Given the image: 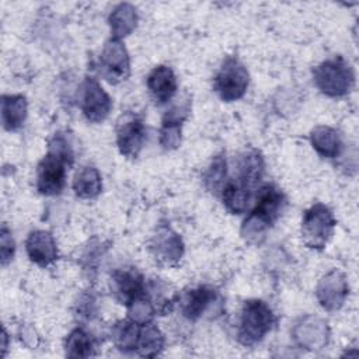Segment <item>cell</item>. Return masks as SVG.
<instances>
[{"instance_id": "6da1fadb", "label": "cell", "mask_w": 359, "mask_h": 359, "mask_svg": "<svg viewBox=\"0 0 359 359\" xmlns=\"http://www.w3.org/2000/svg\"><path fill=\"white\" fill-rule=\"evenodd\" d=\"M73 163V149L69 139L56 133L48 144V153L36 168V189L46 196L59 195L66 182V167Z\"/></svg>"}, {"instance_id": "7a4b0ae2", "label": "cell", "mask_w": 359, "mask_h": 359, "mask_svg": "<svg viewBox=\"0 0 359 359\" xmlns=\"http://www.w3.org/2000/svg\"><path fill=\"white\" fill-rule=\"evenodd\" d=\"M313 79L317 88L328 97H344L355 86L353 69L342 56H334L321 62L314 67Z\"/></svg>"}, {"instance_id": "3957f363", "label": "cell", "mask_w": 359, "mask_h": 359, "mask_svg": "<svg viewBox=\"0 0 359 359\" xmlns=\"http://www.w3.org/2000/svg\"><path fill=\"white\" fill-rule=\"evenodd\" d=\"M276 318L273 311L264 300H247L241 309L237 332L238 341L245 346H254L272 330Z\"/></svg>"}, {"instance_id": "277c9868", "label": "cell", "mask_w": 359, "mask_h": 359, "mask_svg": "<svg viewBox=\"0 0 359 359\" xmlns=\"http://www.w3.org/2000/svg\"><path fill=\"white\" fill-rule=\"evenodd\" d=\"M337 220L323 203H314L304 210L302 220L303 243L313 250H323L334 234Z\"/></svg>"}, {"instance_id": "5b68a950", "label": "cell", "mask_w": 359, "mask_h": 359, "mask_svg": "<svg viewBox=\"0 0 359 359\" xmlns=\"http://www.w3.org/2000/svg\"><path fill=\"white\" fill-rule=\"evenodd\" d=\"M248 83L250 74L245 66L237 57L229 56L216 73L213 87L220 100L231 102L240 100L245 94Z\"/></svg>"}, {"instance_id": "8992f818", "label": "cell", "mask_w": 359, "mask_h": 359, "mask_svg": "<svg viewBox=\"0 0 359 359\" xmlns=\"http://www.w3.org/2000/svg\"><path fill=\"white\" fill-rule=\"evenodd\" d=\"M79 104L83 115L93 123L102 122L111 112L112 100L94 77H86L80 86Z\"/></svg>"}, {"instance_id": "52a82bcc", "label": "cell", "mask_w": 359, "mask_h": 359, "mask_svg": "<svg viewBox=\"0 0 359 359\" xmlns=\"http://www.w3.org/2000/svg\"><path fill=\"white\" fill-rule=\"evenodd\" d=\"M100 73L111 84H118L129 77V53L119 39L111 38L105 42L100 56Z\"/></svg>"}, {"instance_id": "ba28073f", "label": "cell", "mask_w": 359, "mask_h": 359, "mask_svg": "<svg viewBox=\"0 0 359 359\" xmlns=\"http://www.w3.org/2000/svg\"><path fill=\"white\" fill-rule=\"evenodd\" d=\"M149 250L158 265L174 266L184 254V243L170 226H160L151 236Z\"/></svg>"}, {"instance_id": "9c48e42d", "label": "cell", "mask_w": 359, "mask_h": 359, "mask_svg": "<svg viewBox=\"0 0 359 359\" xmlns=\"http://www.w3.org/2000/svg\"><path fill=\"white\" fill-rule=\"evenodd\" d=\"M146 140V129L142 118L135 114H125L116 125V146L119 153L128 158L139 156Z\"/></svg>"}, {"instance_id": "30bf717a", "label": "cell", "mask_w": 359, "mask_h": 359, "mask_svg": "<svg viewBox=\"0 0 359 359\" xmlns=\"http://www.w3.org/2000/svg\"><path fill=\"white\" fill-rule=\"evenodd\" d=\"M349 293V286L345 275L337 269L324 275L316 289V296L320 306L327 311L339 310Z\"/></svg>"}, {"instance_id": "8fae6325", "label": "cell", "mask_w": 359, "mask_h": 359, "mask_svg": "<svg viewBox=\"0 0 359 359\" xmlns=\"http://www.w3.org/2000/svg\"><path fill=\"white\" fill-rule=\"evenodd\" d=\"M292 335L299 346L307 351H320L328 344L330 328L325 320L306 316L296 323Z\"/></svg>"}, {"instance_id": "7c38bea8", "label": "cell", "mask_w": 359, "mask_h": 359, "mask_svg": "<svg viewBox=\"0 0 359 359\" xmlns=\"http://www.w3.org/2000/svg\"><path fill=\"white\" fill-rule=\"evenodd\" d=\"M283 205L285 196L282 191L272 184H265L258 189L255 206L248 216L269 229L280 216Z\"/></svg>"}, {"instance_id": "4fadbf2b", "label": "cell", "mask_w": 359, "mask_h": 359, "mask_svg": "<svg viewBox=\"0 0 359 359\" xmlns=\"http://www.w3.org/2000/svg\"><path fill=\"white\" fill-rule=\"evenodd\" d=\"M109 286L116 300L125 306L147 292L143 276L133 268L115 269L111 273Z\"/></svg>"}, {"instance_id": "5bb4252c", "label": "cell", "mask_w": 359, "mask_h": 359, "mask_svg": "<svg viewBox=\"0 0 359 359\" xmlns=\"http://www.w3.org/2000/svg\"><path fill=\"white\" fill-rule=\"evenodd\" d=\"M28 258L41 268L52 265L57 259V247L53 236L46 230H34L25 241Z\"/></svg>"}, {"instance_id": "9a60e30c", "label": "cell", "mask_w": 359, "mask_h": 359, "mask_svg": "<svg viewBox=\"0 0 359 359\" xmlns=\"http://www.w3.org/2000/svg\"><path fill=\"white\" fill-rule=\"evenodd\" d=\"M216 302V292L209 286H198L180 294V310L191 321L199 320Z\"/></svg>"}, {"instance_id": "2e32d148", "label": "cell", "mask_w": 359, "mask_h": 359, "mask_svg": "<svg viewBox=\"0 0 359 359\" xmlns=\"http://www.w3.org/2000/svg\"><path fill=\"white\" fill-rule=\"evenodd\" d=\"M147 88L157 104L168 102L177 93V79L171 67L156 66L147 76Z\"/></svg>"}, {"instance_id": "e0dca14e", "label": "cell", "mask_w": 359, "mask_h": 359, "mask_svg": "<svg viewBox=\"0 0 359 359\" xmlns=\"http://www.w3.org/2000/svg\"><path fill=\"white\" fill-rule=\"evenodd\" d=\"M264 174V157L258 150L244 151L237 163V178L241 185L252 189L261 180Z\"/></svg>"}, {"instance_id": "ac0fdd59", "label": "cell", "mask_w": 359, "mask_h": 359, "mask_svg": "<svg viewBox=\"0 0 359 359\" xmlns=\"http://www.w3.org/2000/svg\"><path fill=\"white\" fill-rule=\"evenodd\" d=\"M27 98L21 94H8L1 97V123L8 132L18 130L27 118Z\"/></svg>"}, {"instance_id": "d6986e66", "label": "cell", "mask_w": 359, "mask_h": 359, "mask_svg": "<svg viewBox=\"0 0 359 359\" xmlns=\"http://www.w3.org/2000/svg\"><path fill=\"white\" fill-rule=\"evenodd\" d=\"M310 143L313 149L325 158H335L341 154L342 139L334 128L320 125L310 132Z\"/></svg>"}, {"instance_id": "ffe728a7", "label": "cell", "mask_w": 359, "mask_h": 359, "mask_svg": "<svg viewBox=\"0 0 359 359\" xmlns=\"http://www.w3.org/2000/svg\"><path fill=\"white\" fill-rule=\"evenodd\" d=\"M111 35L114 39H122L128 36L137 24L136 8L129 3H119L108 17Z\"/></svg>"}, {"instance_id": "44dd1931", "label": "cell", "mask_w": 359, "mask_h": 359, "mask_svg": "<svg viewBox=\"0 0 359 359\" xmlns=\"http://www.w3.org/2000/svg\"><path fill=\"white\" fill-rule=\"evenodd\" d=\"M73 191L81 199H94L102 191L101 174L95 167H83L73 180Z\"/></svg>"}, {"instance_id": "7402d4cb", "label": "cell", "mask_w": 359, "mask_h": 359, "mask_svg": "<svg viewBox=\"0 0 359 359\" xmlns=\"http://www.w3.org/2000/svg\"><path fill=\"white\" fill-rule=\"evenodd\" d=\"M142 325L128 320H121L112 325L111 338L121 352H135L139 342Z\"/></svg>"}, {"instance_id": "603a6c76", "label": "cell", "mask_w": 359, "mask_h": 359, "mask_svg": "<svg viewBox=\"0 0 359 359\" xmlns=\"http://www.w3.org/2000/svg\"><path fill=\"white\" fill-rule=\"evenodd\" d=\"M220 195L226 209L230 213L241 215L247 210V206L251 198V189L245 188L238 181L231 180L224 184V187L220 191Z\"/></svg>"}, {"instance_id": "cb8c5ba5", "label": "cell", "mask_w": 359, "mask_h": 359, "mask_svg": "<svg viewBox=\"0 0 359 359\" xmlns=\"http://www.w3.org/2000/svg\"><path fill=\"white\" fill-rule=\"evenodd\" d=\"M163 346H164L163 332L151 323L146 324V325H142L136 352L140 356L154 358L161 352Z\"/></svg>"}, {"instance_id": "d4e9b609", "label": "cell", "mask_w": 359, "mask_h": 359, "mask_svg": "<svg viewBox=\"0 0 359 359\" xmlns=\"http://www.w3.org/2000/svg\"><path fill=\"white\" fill-rule=\"evenodd\" d=\"M94 341L83 328H74L66 339L65 351L67 358H90L94 356Z\"/></svg>"}, {"instance_id": "484cf974", "label": "cell", "mask_w": 359, "mask_h": 359, "mask_svg": "<svg viewBox=\"0 0 359 359\" xmlns=\"http://www.w3.org/2000/svg\"><path fill=\"white\" fill-rule=\"evenodd\" d=\"M128 307V318L139 325L150 324L156 316L154 303L144 293L143 296L135 299Z\"/></svg>"}, {"instance_id": "4316f807", "label": "cell", "mask_w": 359, "mask_h": 359, "mask_svg": "<svg viewBox=\"0 0 359 359\" xmlns=\"http://www.w3.org/2000/svg\"><path fill=\"white\" fill-rule=\"evenodd\" d=\"M226 172H227V167H226L224 157L223 156L213 157V160L203 177V182H205V187L208 188V191L215 192V194L220 192L226 184L224 182Z\"/></svg>"}, {"instance_id": "83f0119b", "label": "cell", "mask_w": 359, "mask_h": 359, "mask_svg": "<svg viewBox=\"0 0 359 359\" xmlns=\"http://www.w3.org/2000/svg\"><path fill=\"white\" fill-rule=\"evenodd\" d=\"M181 125L161 122L158 142L164 150H174L181 143Z\"/></svg>"}, {"instance_id": "f1b7e54d", "label": "cell", "mask_w": 359, "mask_h": 359, "mask_svg": "<svg viewBox=\"0 0 359 359\" xmlns=\"http://www.w3.org/2000/svg\"><path fill=\"white\" fill-rule=\"evenodd\" d=\"M14 251H15V244L11 237V231L7 229L6 224H3L0 231V255H1L3 265H6L8 261L13 259Z\"/></svg>"}]
</instances>
